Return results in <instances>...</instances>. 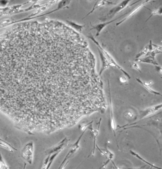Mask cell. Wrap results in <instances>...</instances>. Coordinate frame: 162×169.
Returning <instances> with one entry per match:
<instances>
[{
	"label": "cell",
	"mask_w": 162,
	"mask_h": 169,
	"mask_svg": "<svg viewBox=\"0 0 162 169\" xmlns=\"http://www.w3.org/2000/svg\"><path fill=\"white\" fill-rule=\"evenodd\" d=\"M155 1H146L143 2L141 4L138 6L137 7L135 8L134 10H133L130 13H129L127 16H126L123 19L120 21V22H118L116 23V26H118L120 25L121 24L124 22L125 21L127 20L131 17L133 16L139 10L141 9L143 7L145 6L147 4H148L149 3H152L154 2Z\"/></svg>",
	"instance_id": "obj_6"
},
{
	"label": "cell",
	"mask_w": 162,
	"mask_h": 169,
	"mask_svg": "<svg viewBox=\"0 0 162 169\" xmlns=\"http://www.w3.org/2000/svg\"><path fill=\"white\" fill-rule=\"evenodd\" d=\"M106 3L111 4V3H112L109 2L105 1H101L99 2L98 1H97L95 3L94 6H93V8L91 11L90 12L88 13L87 15L84 17L82 19V20L86 18V17H87L90 14L94 12L95 10L96 9L98 8L100 6L105 5L106 4Z\"/></svg>",
	"instance_id": "obj_14"
},
{
	"label": "cell",
	"mask_w": 162,
	"mask_h": 169,
	"mask_svg": "<svg viewBox=\"0 0 162 169\" xmlns=\"http://www.w3.org/2000/svg\"><path fill=\"white\" fill-rule=\"evenodd\" d=\"M136 80L140 84H141V85L144 88H145L146 90H148L149 92L151 93H152L154 94L157 95L162 96V95L160 93L153 90L151 88H150L149 86L145 85V84H144L143 82V81H142L141 79H140L138 78H136Z\"/></svg>",
	"instance_id": "obj_15"
},
{
	"label": "cell",
	"mask_w": 162,
	"mask_h": 169,
	"mask_svg": "<svg viewBox=\"0 0 162 169\" xmlns=\"http://www.w3.org/2000/svg\"><path fill=\"white\" fill-rule=\"evenodd\" d=\"M50 155H49L48 157L46 158V159L44 160V164H43V166L42 167V168L45 169L47 168V167L48 164L49 163V158Z\"/></svg>",
	"instance_id": "obj_24"
},
{
	"label": "cell",
	"mask_w": 162,
	"mask_h": 169,
	"mask_svg": "<svg viewBox=\"0 0 162 169\" xmlns=\"http://www.w3.org/2000/svg\"><path fill=\"white\" fill-rule=\"evenodd\" d=\"M147 9L149 10H150L152 13H151V15L150 17H149V18L147 19L146 20V22L147 21H148L150 18H151V17H152L154 15H161L162 14V10L161 8L155 10H152L149 9Z\"/></svg>",
	"instance_id": "obj_18"
},
{
	"label": "cell",
	"mask_w": 162,
	"mask_h": 169,
	"mask_svg": "<svg viewBox=\"0 0 162 169\" xmlns=\"http://www.w3.org/2000/svg\"><path fill=\"white\" fill-rule=\"evenodd\" d=\"M108 86L109 95V107L110 114L111 126V128L112 129V131L114 132V135L115 137V138H116V133H115V131H116V124H115V122L113 112L112 103H111L112 102H111L110 83L109 80H108Z\"/></svg>",
	"instance_id": "obj_7"
},
{
	"label": "cell",
	"mask_w": 162,
	"mask_h": 169,
	"mask_svg": "<svg viewBox=\"0 0 162 169\" xmlns=\"http://www.w3.org/2000/svg\"><path fill=\"white\" fill-rule=\"evenodd\" d=\"M88 37L89 39H90L93 41V43L97 45L98 48L102 52L104 55H105L106 58L108 61H109L110 66L115 67L117 68L121 72H123L125 75L127 77L128 79H131V77L129 74L127 72L125 71L123 68L117 64L113 58L112 57V56L108 52H107L105 49H104L101 46L99 42L95 40V37H93L92 34L89 35V36H88Z\"/></svg>",
	"instance_id": "obj_1"
},
{
	"label": "cell",
	"mask_w": 162,
	"mask_h": 169,
	"mask_svg": "<svg viewBox=\"0 0 162 169\" xmlns=\"http://www.w3.org/2000/svg\"><path fill=\"white\" fill-rule=\"evenodd\" d=\"M135 61L140 63H143L153 64L154 66H159L155 58L147 56L146 58L143 59H136Z\"/></svg>",
	"instance_id": "obj_13"
},
{
	"label": "cell",
	"mask_w": 162,
	"mask_h": 169,
	"mask_svg": "<svg viewBox=\"0 0 162 169\" xmlns=\"http://www.w3.org/2000/svg\"><path fill=\"white\" fill-rule=\"evenodd\" d=\"M130 1H129V0L128 1L126 0V1H122L120 4L111 9L104 18L100 19L102 21H105L109 19L112 18L116 13L124 9L127 6Z\"/></svg>",
	"instance_id": "obj_3"
},
{
	"label": "cell",
	"mask_w": 162,
	"mask_h": 169,
	"mask_svg": "<svg viewBox=\"0 0 162 169\" xmlns=\"http://www.w3.org/2000/svg\"><path fill=\"white\" fill-rule=\"evenodd\" d=\"M0 168H8V167L6 165L4 161L3 160L2 156L0 154Z\"/></svg>",
	"instance_id": "obj_23"
},
{
	"label": "cell",
	"mask_w": 162,
	"mask_h": 169,
	"mask_svg": "<svg viewBox=\"0 0 162 169\" xmlns=\"http://www.w3.org/2000/svg\"><path fill=\"white\" fill-rule=\"evenodd\" d=\"M69 141V140L67 138H65L62 141L58 143L56 145L47 150L45 152L46 155L48 156L49 155H51V154L56 153L58 151H62L64 148L66 146L67 143Z\"/></svg>",
	"instance_id": "obj_5"
},
{
	"label": "cell",
	"mask_w": 162,
	"mask_h": 169,
	"mask_svg": "<svg viewBox=\"0 0 162 169\" xmlns=\"http://www.w3.org/2000/svg\"><path fill=\"white\" fill-rule=\"evenodd\" d=\"M156 69L157 71L161 74L162 73V68L161 67L158 66H156Z\"/></svg>",
	"instance_id": "obj_26"
},
{
	"label": "cell",
	"mask_w": 162,
	"mask_h": 169,
	"mask_svg": "<svg viewBox=\"0 0 162 169\" xmlns=\"http://www.w3.org/2000/svg\"><path fill=\"white\" fill-rule=\"evenodd\" d=\"M119 80L120 82L122 83L125 84L127 83V77L123 76L120 77Z\"/></svg>",
	"instance_id": "obj_25"
},
{
	"label": "cell",
	"mask_w": 162,
	"mask_h": 169,
	"mask_svg": "<svg viewBox=\"0 0 162 169\" xmlns=\"http://www.w3.org/2000/svg\"><path fill=\"white\" fill-rule=\"evenodd\" d=\"M0 146H1L2 147L4 148H5L7 150H8L10 152H13V151L10 148V147H11L12 148H13L14 150H17V149L14 148L13 147L10 146V145H8V144H7L5 143H0Z\"/></svg>",
	"instance_id": "obj_21"
},
{
	"label": "cell",
	"mask_w": 162,
	"mask_h": 169,
	"mask_svg": "<svg viewBox=\"0 0 162 169\" xmlns=\"http://www.w3.org/2000/svg\"><path fill=\"white\" fill-rule=\"evenodd\" d=\"M66 22L68 25L80 33L81 32L85 26V25H80L71 21L67 20Z\"/></svg>",
	"instance_id": "obj_16"
},
{
	"label": "cell",
	"mask_w": 162,
	"mask_h": 169,
	"mask_svg": "<svg viewBox=\"0 0 162 169\" xmlns=\"http://www.w3.org/2000/svg\"><path fill=\"white\" fill-rule=\"evenodd\" d=\"M57 1H52L44 3L40 8L38 9L36 11L32 14L31 16L37 15L44 12L46 10H47L49 7L54 4V3H55Z\"/></svg>",
	"instance_id": "obj_12"
},
{
	"label": "cell",
	"mask_w": 162,
	"mask_h": 169,
	"mask_svg": "<svg viewBox=\"0 0 162 169\" xmlns=\"http://www.w3.org/2000/svg\"><path fill=\"white\" fill-rule=\"evenodd\" d=\"M162 107V104H161L147 108L140 112V117L142 119L152 115L160 110Z\"/></svg>",
	"instance_id": "obj_8"
},
{
	"label": "cell",
	"mask_w": 162,
	"mask_h": 169,
	"mask_svg": "<svg viewBox=\"0 0 162 169\" xmlns=\"http://www.w3.org/2000/svg\"><path fill=\"white\" fill-rule=\"evenodd\" d=\"M61 151H58L56 153H53L52 155L51 156L50 155L49 160V163L48 164L47 167V169L49 168L51 166L52 163H53V161L54 160L55 158L58 154Z\"/></svg>",
	"instance_id": "obj_19"
},
{
	"label": "cell",
	"mask_w": 162,
	"mask_h": 169,
	"mask_svg": "<svg viewBox=\"0 0 162 169\" xmlns=\"http://www.w3.org/2000/svg\"><path fill=\"white\" fill-rule=\"evenodd\" d=\"M102 121V118H101L100 119V121L98 123V128L96 130H94L92 128V124H90L88 127V128L89 130H90L92 134V135L93 138V150H92V154L93 155L95 153V142L96 137L98 136L100 127L101 121Z\"/></svg>",
	"instance_id": "obj_11"
},
{
	"label": "cell",
	"mask_w": 162,
	"mask_h": 169,
	"mask_svg": "<svg viewBox=\"0 0 162 169\" xmlns=\"http://www.w3.org/2000/svg\"><path fill=\"white\" fill-rule=\"evenodd\" d=\"M33 152L34 146L32 142L27 144L22 151V157L30 164H32L33 161Z\"/></svg>",
	"instance_id": "obj_2"
},
{
	"label": "cell",
	"mask_w": 162,
	"mask_h": 169,
	"mask_svg": "<svg viewBox=\"0 0 162 169\" xmlns=\"http://www.w3.org/2000/svg\"><path fill=\"white\" fill-rule=\"evenodd\" d=\"M130 153L132 155L137 158L138 159H139V160L142 161L144 163H145L149 165V166H150L151 167H154V168L156 169H161L159 167H158L156 166H155V165L152 164V163H149V162L147 161L145 159H144L143 158H142L140 156L139 154L135 152H134V151H133L132 150H131L130 151Z\"/></svg>",
	"instance_id": "obj_17"
},
{
	"label": "cell",
	"mask_w": 162,
	"mask_h": 169,
	"mask_svg": "<svg viewBox=\"0 0 162 169\" xmlns=\"http://www.w3.org/2000/svg\"><path fill=\"white\" fill-rule=\"evenodd\" d=\"M148 51V45H147L141 51L136 55V59H139L140 57H142V56L146 54Z\"/></svg>",
	"instance_id": "obj_20"
},
{
	"label": "cell",
	"mask_w": 162,
	"mask_h": 169,
	"mask_svg": "<svg viewBox=\"0 0 162 169\" xmlns=\"http://www.w3.org/2000/svg\"><path fill=\"white\" fill-rule=\"evenodd\" d=\"M128 13L127 12L123 14V15H122L121 16L119 17H117V18L115 19L114 20L109 21V22L100 23L97 25L95 26H92V28H91L90 30H96V37H98L99 35L101 32L102 31L104 28L106 26L112 23L113 22L115 21L116 20L118 19H119L120 18V17L124 16L125 15L127 14Z\"/></svg>",
	"instance_id": "obj_9"
},
{
	"label": "cell",
	"mask_w": 162,
	"mask_h": 169,
	"mask_svg": "<svg viewBox=\"0 0 162 169\" xmlns=\"http://www.w3.org/2000/svg\"><path fill=\"white\" fill-rule=\"evenodd\" d=\"M127 115L128 117H132L133 116V114L131 112H128L127 113Z\"/></svg>",
	"instance_id": "obj_27"
},
{
	"label": "cell",
	"mask_w": 162,
	"mask_h": 169,
	"mask_svg": "<svg viewBox=\"0 0 162 169\" xmlns=\"http://www.w3.org/2000/svg\"><path fill=\"white\" fill-rule=\"evenodd\" d=\"M87 130V129H86ZM83 132L81 135L79 136L78 139L77 141L75 142L73 145L70 148V150L68 151V152L65 158L62 163H61L59 168H62L65 163L66 162V161L76 151L80 148V146L79 145V143L82 138V137L83 136L85 132H86V130Z\"/></svg>",
	"instance_id": "obj_4"
},
{
	"label": "cell",
	"mask_w": 162,
	"mask_h": 169,
	"mask_svg": "<svg viewBox=\"0 0 162 169\" xmlns=\"http://www.w3.org/2000/svg\"><path fill=\"white\" fill-rule=\"evenodd\" d=\"M131 67L132 68L137 70L140 72H141V69H140L139 66L136 63L132 62L131 63Z\"/></svg>",
	"instance_id": "obj_22"
},
{
	"label": "cell",
	"mask_w": 162,
	"mask_h": 169,
	"mask_svg": "<svg viewBox=\"0 0 162 169\" xmlns=\"http://www.w3.org/2000/svg\"><path fill=\"white\" fill-rule=\"evenodd\" d=\"M98 50L102 65L99 72V75H101L105 70L109 68L110 64L105 55L98 48Z\"/></svg>",
	"instance_id": "obj_10"
}]
</instances>
